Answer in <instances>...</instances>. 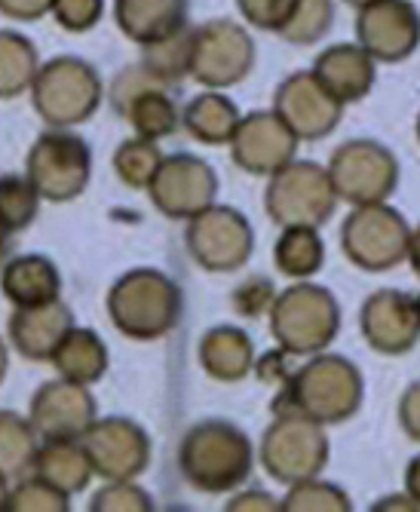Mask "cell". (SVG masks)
<instances>
[{"instance_id":"6da1fadb","label":"cell","mask_w":420,"mask_h":512,"mask_svg":"<svg viewBox=\"0 0 420 512\" xmlns=\"http://www.w3.org/2000/svg\"><path fill=\"white\" fill-rule=\"evenodd\" d=\"M365 381L362 371L335 353H316L286 378L276 399V411H298L322 427L344 424L362 408Z\"/></svg>"},{"instance_id":"7a4b0ae2","label":"cell","mask_w":420,"mask_h":512,"mask_svg":"<svg viewBox=\"0 0 420 512\" xmlns=\"http://www.w3.org/2000/svg\"><path fill=\"white\" fill-rule=\"evenodd\" d=\"M255 451L249 436L227 421H203L184 433L178 445V470L191 488L224 494L249 482Z\"/></svg>"},{"instance_id":"3957f363","label":"cell","mask_w":420,"mask_h":512,"mask_svg":"<svg viewBox=\"0 0 420 512\" xmlns=\"http://www.w3.org/2000/svg\"><path fill=\"white\" fill-rule=\"evenodd\" d=\"M184 313V295L163 270L138 267L123 273L108 292V316L129 341H160L172 335Z\"/></svg>"},{"instance_id":"277c9868","label":"cell","mask_w":420,"mask_h":512,"mask_svg":"<svg viewBox=\"0 0 420 512\" xmlns=\"http://www.w3.org/2000/svg\"><path fill=\"white\" fill-rule=\"evenodd\" d=\"M267 313L270 335L276 338L279 350L295 359L322 353L341 332L338 298L307 279H295V286L273 295Z\"/></svg>"},{"instance_id":"5b68a950","label":"cell","mask_w":420,"mask_h":512,"mask_svg":"<svg viewBox=\"0 0 420 512\" xmlns=\"http://www.w3.org/2000/svg\"><path fill=\"white\" fill-rule=\"evenodd\" d=\"M31 105L46 126L74 129L99 111L105 86L99 71L83 59L59 56L37 68L31 83Z\"/></svg>"},{"instance_id":"8992f818","label":"cell","mask_w":420,"mask_h":512,"mask_svg":"<svg viewBox=\"0 0 420 512\" xmlns=\"http://www.w3.org/2000/svg\"><path fill=\"white\" fill-rule=\"evenodd\" d=\"M329 454L332 445L325 427L298 411H276V421L267 427L258 448L264 473L286 488L304 479H316L329 467Z\"/></svg>"},{"instance_id":"52a82bcc","label":"cell","mask_w":420,"mask_h":512,"mask_svg":"<svg viewBox=\"0 0 420 512\" xmlns=\"http://www.w3.org/2000/svg\"><path fill=\"white\" fill-rule=\"evenodd\" d=\"M338 203L329 172L313 160H292L273 172L264 191V212L276 227H322Z\"/></svg>"},{"instance_id":"ba28073f","label":"cell","mask_w":420,"mask_h":512,"mask_svg":"<svg viewBox=\"0 0 420 512\" xmlns=\"http://www.w3.org/2000/svg\"><path fill=\"white\" fill-rule=\"evenodd\" d=\"M25 175L46 203L77 200L92 178V151L71 129L50 126L40 132L25 160Z\"/></svg>"},{"instance_id":"9c48e42d","label":"cell","mask_w":420,"mask_h":512,"mask_svg":"<svg viewBox=\"0 0 420 512\" xmlns=\"http://www.w3.org/2000/svg\"><path fill=\"white\" fill-rule=\"evenodd\" d=\"M411 227L387 203L353 206L341 227V249L347 261L368 273H384L405 261Z\"/></svg>"},{"instance_id":"30bf717a","label":"cell","mask_w":420,"mask_h":512,"mask_svg":"<svg viewBox=\"0 0 420 512\" xmlns=\"http://www.w3.org/2000/svg\"><path fill=\"white\" fill-rule=\"evenodd\" d=\"M329 181L338 194V200L350 206H368V203H387L399 184V160L396 154L375 142V138H353L344 142L329 166Z\"/></svg>"},{"instance_id":"8fae6325","label":"cell","mask_w":420,"mask_h":512,"mask_svg":"<svg viewBox=\"0 0 420 512\" xmlns=\"http://www.w3.org/2000/svg\"><path fill=\"white\" fill-rule=\"evenodd\" d=\"M255 40L233 19H212L191 34V77L206 89H227L249 77Z\"/></svg>"},{"instance_id":"7c38bea8","label":"cell","mask_w":420,"mask_h":512,"mask_svg":"<svg viewBox=\"0 0 420 512\" xmlns=\"http://www.w3.org/2000/svg\"><path fill=\"white\" fill-rule=\"evenodd\" d=\"M184 246L197 267L209 273H233L252 258L255 230L240 209L215 203L188 221Z\"/></svg>"},{"instance_id":"4fadbf2b","label":"cell","mask_w":420,"mask_h":512,"mask_svg":"<svg viewBox=\"0 0 420 512\" xmlns=\"http://www.w3.org/2000/svg\"><path fill=\"white\" fill-rule=\"evenodd\" d=\"M80 445L92 476L102 482H129L151 467V439L129 417H96V424L80 436Z\"/></svg>"},{"instance_id":"5bb4252c","label":"cell","mask_w":420,"mask_h":512,"mask_svg":"<svg viewBox=\"0 0 420 512\" xmlns=\"http://www.w3.org/2000/svg\"><path fill=\"white\" fill-rule=\"evenodd\" d=\"M148 194L160 215L175 221H191L194 215L215 206L218 175L206 160L194 154H172L163 157Z\"/></svg>"},{"instance_id":"9a60e30c","label":"cell","mask_w":420,"mask_h":512,"mask_svg":"<svg viewBox=\"0 0 420 512\" xmlns=\"http://www.w3.org/2000/svg\"><path fill=\"white\" fill-rule=\"evenodd\" d=\"M96 417L99 408L89 387L65 378L46 381L28 405V421L43 442H80Z\"/></svg>"},{"instance_id":"2e32d148","label":"cell","mask_w":420,"mask_h":512,"mask_svg":"<svg viewBox=\"0 0 420 512\" xmlns=\"http://www.w3.org/2000/svg\"><path fill=\"white\" fill-rule=\"evenodd\" d=\"M359 329L375 353L405 356L420 341V292H375L359 310Z\"/></svg>"},{"instance_id":"e0dca14e","label":"cell","mask_w":420,"mask_h":512,"mask_svg":"<svg viewBox=\"0 0 420 512\" xmlns=\"http://www.w3.org/2000/svg\"><path fill=\"white\" fill-rule=\"evenodd\" d=\"M273 114L301 142H319V138H329L338 129L344 117V105L313 77V71H298L276 86Z\"/></svg>"},{"instance_id":"ac0fdd59","label":"cell","mask_w":420,"mask_h":512,"mask_svg":"<svg viewBox=\"0 0 420 512\" xmlns=\"http://www.w3.org/2000/svg\"><path fill=\"white\" fill-rule=\"evenodd\" d=\"M356 40L375 62H405L420 46V13L411 0H375L356 16Z\"/></svg>"},{"instance_id":"d6986e66","label":"cell","mask_w":420,"mask_h":512,"mask_svg":"<svg viewBox=\"0 0 420 512\" xmlns=\"http://www.w3.org/2000/svg\"><path fill=\"white\" fill-rule=\"evenodd\" d=\"M301 138L273 111H252L240 120L230 138V157L243 172L270 178L292 160H298Z\"/></svg>"},{"instance_id":"ffe728a7","label":"cell","mask_w":420,"mask_h":512,"mask_svg":"<svg viewBox=\"0 0 420 512\" xmlns=\"http://www.w3.org/2000/svg\"><path fill=\"white\" fill-rule=\"evenodd\" d=\"M74 313L62 298L37 307H16L10 316V344L28 362H50L65 335L74 329Z\"/></svg>"},{"instance_id":"44dd1931","label":"cell","mask_w":420,"mask_h":512,"mask_svg":"<svg viewBox=\"0 0 420 512\" xmlns=\"http://www.w3.org/2000/svg\"><path fill=\"white\" fill-rule=\"evenodd\" d=\"M310 71L347 108L353 102H362L371 92L378 77V62L359 43H335L319 53Z\"/></svg>"},{"instance_id":"7402d4cb","label":"cell","mask_w":420,"mask_h":512,"mask_svg":"<svg viewBox=\"0 0 420 512\" xmlns=\"http://www.w3.org/2000/svg\"><path fill=\"white\" fill-rule=\"evenodd\" d=\"M117 28L138 46H151L188 25V0H114Z\"/></svg>"},{"instance_id":"603a6c76","label":"cell","mask_w":420,"mask_h":512,"mask_svg":"<svg viewBox=\"0 0 420 512\" xmlns=\"http://www.w3.org/2000/svg\"><path fill=\"white\" fill-rule=\"evenodd\" d=\"M0 289L13 307L50 304L62 295V273L46 255H16L0 267Z\"/></svg>"},{"instance_id":"cb8c5ba5","label":"cell","mask_w":420,"mask_h":512,"mask_svg":"<svg viewBox=\"0 0 420 512\" xmlns=\"http://www.w3.org/2000/svg\"><path fill=\"white\" fill-rule=\"evenodd\" d=\"M200 365L218 384H240L255 368V347L243 329L215 325L200 338Z\"/></svg>"},{"instance_id":"d4e9b609","label":"cell","mask_w":420,"mask_h":512,"mask_svg":"<svg viewBox=\"0 0 420 512\" xmlns=\"http://www.w3.org/2000/svg\"><path fill=\"white\" fill-rule=\"evenodd\" d=\"M240 120L243 114L221 89L200 92V96L191 99L188 108L181 111V126L188 129V135L197 138L200 145H230Z\"/></svg>"},{"instance_id":"484cf974","label":"cell","mask_w":420,"mask_h":512,"mask_svg":"<svg viewBox=\"0 0 420 512\" xmlns=\"http://www.w3.org/2000/svg\"><path fill=\"white\" fill-rule=\"evenodd\" d=\"M50 362L56 365L59 378L92 387V384H99L108 371V347L92 329H77L74 325Z\"/></svg>"},{"instance_id":"4316f807","label":"cell","mask_w":420,"mask_h":512,"mask_svg":"<svg viewBox=\"0 0 420 512\" xmlns=\"http://www.w3.org/2000/svg\"><path fill=\"white\" fill-rule=\"evenodd\" d=\"M31 473L68 497L86 491V485L92 482V467L80 442H43L37 448Z\"/></svg>"},{"instance_id":"83f0119b","label":"cell","mask_w":420,"mask_h":512,"mask_svg":"<svg viewBox=\"0 0 420 512\" xmlns=\"http://www.w3.org/2000/svg\"><path fill=\"white\" fill-rule=\"evenodd\" d=\"M276 270L289 279H310L325 264V246L319 227H283L273 246Z\"/></svg>"},{"instance_id":"f1b7e54d","label":"cell","mask_w":420,"mask_h":512,"mask_svg":"<svg viewBox=\"0 0 420 512\" xmlns=\"http://www.w3.org/2000/svg\"><path fill=\"white\" fill-rule=\"evenodd\" d=\"M37 448L40 436L28 417L16 411H0V476L7 482H16L31 473Z\"/></svg>"},{"instance_id":"f546056e","label":"cell","mask_w":420,"mask_h":512,"mask_svg":"<svg viewBox=\"0 0 420 512\" xmlns=\"http://www.w3.org/2000/svg\"><path fill=\"white\" fill-rule=\"evenodd\" d=\"M40 59L34 43L16 31H0V99H19L31 89Z\"/></svg>"},{"instance_id":"4dcf8cb0","label":"cell","mask_w":420,"mask_h":512,"mask_svg":"<svg viewBox=\"0 0 420 512\" xmlns=\"http://www.w3.org/2000/svg\"><path fill=\"white\" fill-rule=\"evenodd\" d=\"M123 117L132 123L138 138H151V142L175 135V129L181 126V111L166 89H148L145 96H138L126 108Z\"/></svg>"},{"instance_id":"1f68e13d","label":"cell","mask_w":420,"mask_h":512,"mask_svg":"<svg viewBox=\"0 0 420 512\" xmlns=\"http://www.w3.org/2000/svg\"><path fill=\"white\" fill-rule=\"evenodd\" d=\"M191 28L184 25L181 31L145 46V56L142 65L169 89L175 83H181L184 77L191 74Z\"/></svg>"},{"instance_id":"d6a6232c","label":"cell","mask_w":420,"mask_h":512,"mask_svg":"<svg viewBox=\"0 0 420 512\" xmlns=\"http://www.w3.org/2000/svg\"><path fill=\"white\" fill-rule=\"evenodd\" d=\"M163 163V151L151 138H129L114 151V175L132 191H148Z\"/></svg>"},{"instance_id":"836d02e7","label":"cell","mask_w":420,"mask_h":512,"mask_svg":"<svg viewBox=\"0 0 420 512\" xmlns=\"http://www.w3.org/2000/svg\"><path fill=\"white\" fill-rule=\"evenodd\" d=\"M279 509L286 512H350L353 500L344 488L316 479H304L289 485V494L279 500Z\"/></svg>"},{"instance_id":"e575fe53","label":"cell","mask_w":420,"mask_h":512,"mask_svg":"<svg viewBox=\"0 0 420 512\" xmlns=\"http://www.w3.org/2000/svg\"><path fill=\"white\" fill-rule=\"evenodd\" d=\"M40 194L31 184L28 175H4L0 178V221L10 227V234L16 230L31 227L40 209Z\"/></svg>"},{"instance_id":"d590c367","label":"cell","mask_w":420,"mask_h":512,"mask_svg":"<svg viewBox=\"0 0 420 512\" xmlns=\"http://www.w3.org/2000/svg\"><path fill=\"white\" fill-rule=\"evenodd\" d=\"M332 22H335V0H298L292 19L279 31V37L286 43L310 46L329 34Z\"/></svg>"},{"instance_id":"8d00e7d4","label":"cell","mask_w":420,"mask_h":512,"mask_svg":"<svg viewBox=\"0 0 420 512\" xmlns=\"http://www.w3.org/2000/svg\"><path fill=\"white\" fill-rule=\"evenodd\" d=\"M71 503L68 494L53 488L50 482H43L37 476H22L7 494V509L10 512H65Z\"/></svg>"},{"instance_id":"74e56055","label":"cell","mask_w":420,"mask_h":512,"mask_svg":"<svg viewBox=\"0 0 420 512\" xmlns=\"http://www.w3.org/2000/svg\"><path fill=\"white\" fill-rule=\"evenodd\" d=\"M92 512H151L154 509V497L135 485V479L129 482H108L96 497L89 500Z\"/></svg>"},{"instance_id":"f35d334b","label":"cell","mask_w":420,"mask_h":512,"mask_svg":"<svg viewBox=\"0 0 420 512\" xmlns=\"http://www.w3.org/2000/svg\"><path fill=\"white\" fill-rule=\"evenodd\" d=\"M148 89H166L142 62L138 65H129V68H123L117 77H114V83H111V89H108V96H111V108L123 117L126 114V108L138 99V96H145Z\"/></svg>"},{"instance_id":"ab89813d","label":"cell","mask_w":420,"mask_h":512,"mask_svg":"<svg viewBox=\"0 0 420 512\" xmlns=\"http://www.w3.org/2000/svg\"><path fill=\"white\" fill-rule=\"evenodd\" d=\"M243 19L261 31H283L286 22L292 19L298 0H237Z\"/></svg>"},{"instance_id":"60d3db41","label":"cell","mask_w":420,"mask_h":512,"mask_svg":"<svg viewBox=\"0 0 420 512\" xmlns=\"http://www.w3.org/2000/svg\"><path fill=\"white\" fill-rule=\"evenodd\" d=\"M105 10V0H53L50 16L71 34L96 28Z\"/></svg>"},{"instance_id":"b9f144b4","label":"cell","mask_w":420,"mask_h":512,"mask_svg":"<svg viewBox=\"0 0 420 512\" xmlns=\"http://www.w3.org/2000/svg\"><path fill=\"white\" fill-rule=\"evenodd\" d=\"M270 301H273V289H270V283H264V279H252L249 286H243L237 295H233V304H237V310L246 316H255V313H261V310H267L270 307Z\"/></svg>"},{"instance_id":"7bdbcfd3","label":"cell","mask_w":420,"mask_h":512,"mask_svg":"<svg viewBox=\"0 0 420 512\" xmlns=\"http://www.w3.org/2000/svg\"><path fill=\"white\" fill-rule=\"evenodd\" d=\"M399 424L411 442H420V381L411 384L399 399Z\"/></svg>"},{"instance_id":"ee69618b","label":"cell","mask_w":420,"mask_h":512,"mask_svg":"<svg viewBox=\"0 0 420 512\" xmlns=\"http://www.w3.org/2000/svg\"><path fill=\"white\" fill-rule=\"evenodd\" d=\"M53 7V0H0V13L19 19V22H37Z\"/></svg>"},{"instance_id":"f6af8a7d","label":"cell","mask_w":420,"mask_h":512,"mask_svg":"<svg viewBox=\"0 0 420 512\" xmlns=\"http://www.w3.org/2000/svg\"><path fill=\"white\" fill-rule=\"evenodd\" d=\"M243 509L246 512H273V509H279V500H273L267 491H246L227 503V512H243Z\"/></svg>"},{"instance_id":"bcb514c9","label":"cell","mask_w":420,"mask_h":512,"mask_svg":"<svg viewBox=\"0 0 420 512\" xmlns=\"http://www.w3.org/2000/svg\"><path fill=\"white\" fill-rule=\"evenodd\" d=\"M405 494L420 503V454L408 463V470H405Z\"/></svg>"},{"instance_id":"7dc6e473","label":"cell","mask_w":420,"mask_h":512,"mask_svg":"<svg viewBox=\"0 0 420 512\" xmlns=\"http://www.w3.org/2000/svg\"><path fill=\"white\" fill-rule=\"evenodd\" d=\"M375 512H384V509H420L417 500H411L408 494H399V497H387V500H378L375 506H371Z\"/></svg>"},{"instance_id":"c3c4849f","label":"cell","mask_w":420,"mask_h":512,"mask_svg":"<svg viewBox=\"0 0 420 512\" xmlns=\"http://www.w3.org/2000/svg\"><path fill=\"white\" fill-rule=\"evenodd\" d=\"M405 261L411 264V270L420 276V227L417 230H411V240H408V255H405Z\"/></svg>"},{"instance_id":"681fc988","label":"cell","mask_w":420,"mask_h":512,"mask_svg":"<svg viewBox=\"0 0 420 512\" xmlns=\"http://www.w3.org/2000/svg\"><path fill=\"white\" fill-rule=\"evenodd\" d=\"M10 240H13V234H10V227L0 221V264L7 261V252H10Z\"/></svg>"},{"instance_id":"f907efd6","label":"cell","mask_w":420,"mask_h":512,"mask_svg":"<svg viewBox=\"0 0 420 512\" xmlns=\"http://www.w3.org/2000/svg\"><path fill=\"white\" fill-rule=\"evenodd\" d=\"M7 368H10V353H7V344L0 341V384L7 378Z\"/></svg>"},{"instance_id":"816d5d0a","label":"cell","mask_w":420,"mask_h":512,"mask_svg":"<svg viewBox=\"0 0 420 512\" xmlns=\"http://www.w3.org/2000/svg\"><path fill=\"white\" fill-rule=\"evenodd\" d=\"M7 494H10V482L0 476V509H7Z\"/></svg>"},{"instance_id":"f5cc1de1","label":"cell","mask_w":420,"mask_h":512,"mask_svg":"<svg viewBox=\"0 0 420 512\" xmlns=\"http://www.w3.org/2000/svg\"><path fill=\"white\" fill-rule=\"evenodd\" d=\"M347 7H353V10H362V7H368V4H375V0H344Z\"/></svg>"},{"instance_id":"db71d44e","label":"cell","mask_w":420,"mask_h":512,"mask_svg":"<svg viewBox=\"0 0 420 512\" xmlns=\"http://www.w3.org/2000/svg\"><path fill=\"white\" fill-rule=\"evenodd\" d=\"M417 142H420V114H417Z\"/></svg>"}]
</instances>
